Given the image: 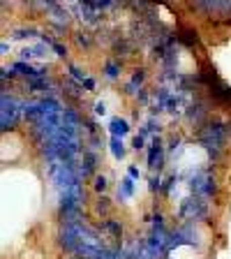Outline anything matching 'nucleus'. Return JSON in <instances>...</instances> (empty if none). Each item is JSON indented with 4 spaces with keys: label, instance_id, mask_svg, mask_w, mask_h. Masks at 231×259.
Wrapping results in <instances>:
<instances>
[{
    "label": "nucleus",
    "instance_id": "nucleus-1",
    "mask_svg": "<svg viewBox=\"0 0 231 259\" xmlns=\"http://www.w3.org/2000/svg\"><path fill=\"white\" fill-rule=\"evenodd\" d=\"M3 162L42 185L23 259H217L231 81L185 3H3Z\"/></svg>",
    "mask_w": 231,
    "mask_h": 259
}]
</instances>
